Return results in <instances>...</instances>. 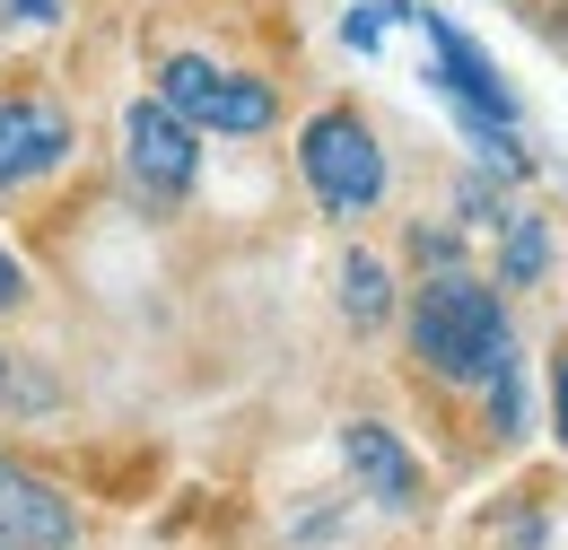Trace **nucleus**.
I'll return each mask as SVG.
<instances>
[{
  "label": "nucleus",
  "mask_w": 568,
  "mask_h": 550,
  "mask_svg": "<svg viewBox=\"0 0 568 550\" xmlns=\"http://www.w3.org/2000/svg\"><path fill=\"white\" fill-rule=\"evenodd\" d=\"M403 342L412 367L437 385H490L507 367V297L481 272H420L412 306H403Z\"/></svg>",
  "instance_id": "obj_1"
},
{
  "label": "nucleus",
  "mask_w": 568,
  "mask_h": 550,
  "mask_svg": "<svg viewBox=\"0 0 568 550\" xmlns=\"http://www.w3.org/2000/svg\"><path fill=\"white\" fill-rule=\"evenodd\" d=\"M297 175H306V193L324 218H367V210L385 202V149H376V123L358 114V105H324V114H306V132H297Z\"/></svg>",
  "instance_id": "obj_2"
},
{
  "label": "nucleus",
  "mask_w": 568,
  "mask_h": 550,
  "mask_svg": "<svg viewBox=\"0 0 568 550\" xmlns=\"http://www.w3.org/2000/svg\"><path fill=\"white\" fill-rule=\"evenodd\" d=\"M158 96H166V105H175L202 140H254V132H272V123H281L272 79L219 62V53H158Z\"/></svg>",
  "instance_id": "obj_3"
},
{
  "label": "nucleus",
  "mask_w": 568,
  "mask_h": 550,
  "mask_svg": "<svg viewBox=\"0 0 568 550\" xmlns=\"http://www.w3.org/2000/svg\"><path fill=\"white\" fill-rule=\"evenodd\" d=\"M123 175H132V193H141L149 210H175L202 184V132H193L158 88L123 105Z\"/></svg>",
  "instance_id": "obj_4"
},
{
  "label": "nucleus",
  "mask_w": 568,
  "mask_h": 550,
  "mask_svg": "<svg viewBox=\"0 0 568 550\" xmlns=\"http://www.w3.org/2000/svg\"><path fill=\"white\" fill-rule=\"evenodd\" d=\"M71 149H79L71 105L27 96V88H0V202L27 193V184H44V175H62Z\"/></svg>",
  "instance_id": "obj_5"
},
{
  "label": "nucleus",
  "mask_w": 568,
  "mask_h": 550,
  "mask_svg": "<svg viewBox=\"0 0 568 550\" xmlns=\"http://www.w3.org/2000/svg\"><path fill=\"white\" fill-rule=\"evenodd\" d=\"M0 542L9 550H79L71 489H53L36 464H18L9 446H0Z\"/></svg>",
  "instance_id": "obj_6"
},
{
  "label": "nucleus",
  "mask_w": 568,
  "mask_h": 550,
  "mask_svg": "<svg viewBox=\"0 0 568 550\" xmlns=\"http://www.w3.org/2000/svg\"><path fill=\"white\" fill-rule=\"evenodd\" d=\"M342 464H351V489H358V498H376L385 516H420V507H428L420 455H412L394 428H376V419H351V428H342Z\"/></svg>",
  "instance_id": "obj_7"
},
{
  "label": "nucleus",
  "mask_w": 568,
  "mask_h": 550,
  "mask_svg": "<svg viewBox=\"0 0 568 550\" xmlns=\"http://www.w3.org/2000/svg\"><path fill=\"white\" fill-rule=\"evenodd\" d=\"M53 411H62V376H53L36 349L0 342V428H9V419H53Z\"/></svg>",
  "instance_id": "obj_8"
},
{
  "label": "nucleus",
  "mask_w": 568,
  "mask_h": 550,
  "mask_svg": "<svg viewBox=\"0 0 568 550\" xmlns=\"http://www.w3.org/2000/svg\"><path fill=\"white\" fill-rule=\"evenodd\" d=\"M551 272V218H498V288H534Z\"/></svg>",
  "instance_id": "obj_9"
},
{
  "label": "nucleus",
  "mask_w": 568,
  "mask_h": 550,
  "mask_svg": "<svg viewBox=\"0 0 568 550\" xmlns=\"http://www.w3.org/2000/svg\"><path fill=\"white\" fill-rule=\"evenodd\" d=\"M342 315H351V324H385V315H394V279H385L376 254H351V263H342Z\"/></svg>",
  "instance_id": "obj_10"
},
{
  "label": "nucleus",
  "mask_w": 568,
  "mask_h": 550,
  "mask_svg": "<svg viewBox=\"0 0 568 550\" xmlns=\"http://www.w3.org/2000/svg\"><path fill=\"white\" fill-rule=\"evenodd\" d=\"M481 394H490V428L498 437H525V367H516V349H507V367H498Z\"/></svg>",
  "instance_id": "obj_11"
},
{
  "label": "nucleus",
  "mask_w": 568,
  "mask_h": 550,
  "mask_svg": "<svg viewBox=\"0 0 568 550\" xmlns=\"http://www.w3.org/2000/svg\"><path fill=\"white\" fill-rule=\"evenodd\" d=\"M403 254H412L420 272H464V245H455L446 227H420V218L403 227Z\"/></svg>",
  "instance_id": "obj_12"
},
{
  "label": "nucleus",
  "mask_w": 568,
  "mask_h": 550,
  "mask_svg": "<svg viewBox=\"0 0 568 550\" xmlns=\"http://www.w3.org/2000/svg\"><path fill=\"white\" fill-rule=\"evenodd\" d=\"M27 306H36V279H27V263L0 245V324H9V315H27Z\"/></svg>",
  "instance_id": "obj_13"
},
{
  "label": "nucleus",
  "mask_w": 568,
  "mask_h": 550,
  "mask_svg": "<svg viewBox=\"0 0 568 550\" xmlns=\"http://www.w3.org/2000/svg\"><path fill=\"white\" fill-rule=\"evenodd\" d=\"M455 210H464V227H498V184L464 175V184H455Z\"/></svg>",
  "instance_id": "obj_14"
},
{
  "label": "nucleus",
  "mask_w": 568,
  "mask_h": 550,
  "mask_svg": "<svg viewBox=\"0 0 568 550\" xmlns=\"http://www.w3.org/2000/svg\"><path fill=\"white\" fill-rule=\"evenodd\" d=\"M18 27H62V0H0Z\"/></svg>",
  "instance_id": "obj_15"
},
{
  "label": "nucleus",
  "mask_w": 568,
  "mask_h": 550,
  "mask_svg": "<svg viewBox=\"0 0 568 550\" xmlns=\"http://www.w3.org/2000/svg\"><path fill=\"white\" fill-rule=\"evenodd\" d=\"M551 428H560V446H568V349L551 358Z\"/></svg>",
  "instance_id": "obj_16"
},
{
  "label": "nucleus",
  "mask_w": 568,
  "mask_h": 550,
  "mask_svg": "<svg viewBox=\"0 0 568 550\" xmlns=\"http://www.w3.org/2000/svg\"><path fill=\"white\" fill-rule=\"evenodd\" d=\"M0 550H9V542H0Z\"/></svg>",
  "instance_id": "obj_17"
}]
</instances>
